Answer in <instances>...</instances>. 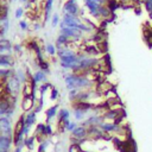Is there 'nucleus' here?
I'll list each match as a JSON object with an SVG mask.
<instances>
[{"label":"nucleus","mask_w":152,"mask_h":152,"mask_svg":"<svg viewBox=\"0 0 152 152\" xmlns=\"http://www.w3.org/2000/svg\"><path fill=\"white\" fill-rule=\"evenodd\" d=\"M104 122V117L102 115H97V114H93V115H89L83 122L82 125L84 127L89 129V127H94V126H100Z\"/></svg>","instance_id":"obj_8"},{"label":"nucleus","mask_w":152,"mask_h":152,"mask_svg":"<svg viewBox=\"0 0 152 152\" xmlns=\"http://www.w3.org/2000/svg\"><path fill=\"white\" fill-rule=\"evenodd\" d=\"M117 1H118L119 4H121V5H124V4H127V3H130L131 0H117Z\"/></svg>","instance_id":"obj_41"},{"label":"nucleus","mask_w":152,"mask_h":152,"mask_svg":"<svg viewBox=\"0 0 152 152\" xmlns=\"http://www.w3.org/2000/svg\"><path fill=\"white\" fill-rule=\"evenodd\" d=\"M53 86L50 84L49 82H46V83H41V86H39V88H38V91H39V94L42 95V96H44V94H45V92L48 91V89H53Z\"/></svg>","instance_id":"obj_26"},{"label":"nucleus","mask_w":152,"mask_h":152,"mask_svg":"<svg viewBox=\"0 0 152 152\" xmlns=\"http://www.w3.org/2000/svg\"><path fill=\"white\" fill-rule=\"evenodd\" d=\"M36 120H37V114L31 111V112H28L25 113V126H29V127H32V126L36 124Z\"/></svg>","instance_id":"obj_22"},{"label":"nucleus","mask_w":152,"mask_h":152,"mask_svg":"<svg viewBox=\"0 0 152 152\" xmlns=\"http://www.w3.org/2000/svg\"><path fill=\"white\" fill-rule=\"evenodd\" d=\"M49 140H43L41 144H39V147H38V152H45V149L46 146L49 145Z\"/></svg>","instance_id":"obj_35"},{"label":"nucleus","mask_w":152,"mask_h":152,"mask_svg":"<svg viewBox=\"0 0 152 152\" xmlns=\"http://www.w3.org/2000/svg\"><path fill=\"white\" fill-rule=\"evenodd\" d=\"M16 76H17L18 80H19L23 84L26 83V82H29L28 74H26V71H25L24 69H17V70H16Z\"/></svg>","instance_id":"obj_24"},{"label":"nucleus","mask_w":152,"mask_h":152,"mask_svg":"<svg viewBox=\"0 0 152 152\" xmlns=\"http://www.w3.org/2000/svg\"><path fill=\"white\" fill-rule=\"evenodd\" d=\"M70 44H73V42L70 41V38L67 37L66 35L63 33H59L56 38V42H55V45L57 49L59 48H63V46H70Z\"/></svg>","instance_id":"obj_18"},{"label":"nucleus","mask_w":152,"mask_h":152,"mask_svg":"<svg viewBox=\"0 0 152 152\" xmlns=\"http://www.w3.org/2000/svg\"><path fill=\"white\" fill-rule=\"evenodd\" d=\"M62 20L64 21V24L69 28L77 29L82 31L83 33H92L94 35V26L92 24H88L84 21L82 17H75V16H69V15H62Z\"/></svg>","instance_id":"obj_2"},{"label":"nucleus","mask_w":152,"mask_h":152,"mask_svg":"<svg viewBox=\"0 0 152 152\" xmlns=\"http://www.w3.org/2000/svg\"><path fill=\"white\" fill-rule=\"evenodd\" d=\"M71 135H73V139H75V140H84V139L88 137V129L84 127L83 125L81 126H77L73 132H71Z\"/></svg>","instance_id":"obj_10"},{"label":"nucleus","mask_w":152,"mask_h":152,"mask_svg":"<svg viewBox=\"0 0 152 152\" xmlns=\"http://www.w3.org/2000/svg\"><path fill=\"white\" fill-rule=\"evenodd\" d=\"M144 3V7L146 10L147 13H151L152 12V0H143Z\"/></svg>","instance_id":"obj_30"},{"label":"nucleus","mask_w":152,"mask_h":152,"mask_svg":"<svg viewBox=\"0 0 152 152\" xmlns=\"http://www.w3.org/2000/svg\"><path fill=\"white\" fill-rule=\"evenodd\" d=\"M23 16H24V8L23 7H17L16 11H15V18L20 19Z\"/></svg>","instance_id":"obj_33"},{"label":"nucleus","mask_w":152,"mask_h":152,"mask_svg":"<svg viewBox=\"0 0 152 152\" xmlns=\"http://www.w3.org/2000/svg\"><path fill=\"white\" fill-rule=\"evenodd\" d=\"M149 17H150V19H152V12H151V13H149Z\"/></svg>","instance_id":"obj_45"},{"label":"nucleus","mask_w":152,"mask_h":152,"mask_svg":"<svg viewBox=\"0 0 152 152\" xmlns=\"http://www.w3.org/2000/svg\"><path fill=\"white\" fill-rule=\"evenodd\" d=\"M50 23H51V26L53 28H56L57 25H59V23H61V19H59V16L57 15V13H55V15H53V17H51V19H50Z\"/></svg>","instance_id":"obj_29"},{"label":"nucleus","mask_w":152,"mask_h":152,"mask_svg":"<svg viewBox=\"0 0 152 152\" xmlns=\"http://www.w3.org/2000/svg\"><path fill=\"white\" fill-rule=\"evenodd\" d=\"M24 51V48L21 44H13V53L17 55H20Z\"/></svg>","instance_id":"obj_32"},{"label":"nucleus","mask_w":152,"mask_h":152,"mask_svg":"<svg viewBox=\"0 0 152 152\" xmlns=\"http://www.w3.org/2000/svg\"><path fill=\"white\" fill-rule=\"evenodd\" d=\"M45 135H53V127L50 126V124L45 125Z\"/></svg>","instance_id":"obj_38"},{"label":"nucleus","mask_w":152,"mask_h":152,"mask_svg":"<svg viewBox=\"0 0 152 152\" xmlns=\"http://www.w3.org/2000/svg\"><path fill=\"white\" fill-rule=\"evenodd\" d=\"M79 92H80V89H71V91H69L68 99H69L70 102H75V101H76V97H77Z\"/></svg>","instance_id":"obj_28"},{"label":"nucleus","mask_w":152,"mask_h":152,"mask_svg":"<svg viewBox=\"0 0 152 152\" xmlns=\"http://www.w3.org/2000/svg\"><path fill=\"white\" fill-rule=\"evenodd\" d=\"M58 105H54L53 107H50L45 111V115H46V124H50L51 120L58 114Z\"/></svg>","instance_id":"obj_21"},{"label":"nucleus","mask_w":152,"mask_h":152,"mask_svg":"<svg viewBox=\"0 0 152 152\" xmlns=\"http://www.w3.org/2000/svg\"><path fill=\"white\" fill-rule=\"evenodd\" d=\"M11 107H15V106H12V104L10 102V100L7 99V95H5V96H3L1 99H0V118L6 117V114H7L8 109Z\"/></svg>","instance_id":"obj_17"},{"label":"nucleus","mask_w":152,"mask_h":152,"mask_svg":"<svg viewBox=\"0 0 152 152\" xmlns=\"http://www.w3.org/2000/svg\"><path fill=\"white\" fill-rule=\"evenodd\" d=\"M12 1H17V0H12Z\"/></svg>","instance_id":"obj_46"},{"label":"nucleus","mask_w":152,"mask_h":152,"mask_svg":"<svg viewBox=\"0 0 152 152\" xmlns=\"http://www.w3.org/2000/svg\"><path fill=\"white\" fill-rule=\"evenodd\" d=\"M0 134L8 135V137L15 135V131H13V127H12L11 118H7V117L0 118Z\"/></svg>","instance_id":"obj_6"},{"label":"nucleus","mask_w":152,"mask_h":152,"mask_svg":"<svg viewBox=\"0 0 152 152\" xmlns=\"http://www.w3.org/2000/svg\"><path fill=\"white\" fill-rule=\"evenodd\" d=\"M84 73H80V74H76V73H71L64 76V82H66V87L68 91L71 89H93L95 87V81L92 80L88 74Z\"/></svg>","instance_id":"obj_1"},{"label":"nucleus","mask_w":152,"mask_h":152,"mask_svg":"<svg viewBox=\"0 0 152 152\" xmlns=\"http://www.w3.org/2000/svg\"><path fill=\"white\" fill-rule=\"evenodd\" d=\"M82 1L84 3V8L94 19H101V7H102V5H99L92 1H84V0H82Z\"/></svg>","instance_id":"obj_7"},{"label":"nucleus","mask_w":152,"mask_h":152,"mask_svg":"<svg viewBox=\"0 0 152 152\" xmlns=\"http://www.w3.org/2000/svg\"><path fill=\"white\" fill-rule=\"evenodd\" d=\"M29 152H30V151H29Z\"/></svg>","instance_id":"obj_48"},{"label":"nucleus","mask_w":152,"mask_h":152,"mask_svg":"<svg viewBox=\"0 0 152 152\" xmlns=\"http://www.w3.org/2000/svg\"><path fill=\"white\" fill-rule=\"evenodd\" d=\"M12 144H13V137L0 134V151L8 152L10 149L12 147Z\"/></svg>","instance_id":"obj_13"},{"label":"nucleus","mask_w":152,"mask_h":152,"mask_svg":"<svg viewBox=\"0 0 152 152\" xmlns=\"http://www.w3.org/2000/svg\"><path fill=\"white\" fill-rule=\"evenodd\" d=\"M20 1H21V3H24V4H26V3L29 1V0H20Z\"/></svg>","instance_id":"obj_44"},{"label":"nucleus","mask_w":152,"mask_h":152,"mask_svg":"<svg viewBox=\"0 0 152 152\" xmlns=\"http://www.w3.org/2000/svg\"><path fill=\"white\" fill-rule=\"evenodd\" d=\"M30 80H33L37 84H38V83H46V82H48V74H46L45 71H43V70L38 69L36 73H33V76H32ZM30 80H29V81H30Z\"/></svg>","instance_id":"obj_19"},{"label":"nucleus","mask_w":152,"mask_h":152,"mask_svg":"<svg viewBox=\"0 0 152 152\" xmlns=\"http://www.w3.org/2000/svg\"><path fill=\"white\" fill-rule=\"evenodd\" d=\"M68 152H81L80 145H79V144H71V146L69 147V151H68Z\"/></svg>","instance_id":"obj_37"},{"label":"nucleus","mask_w":152,"mask_h":152,"mask_svg":"<svg viewBox=\"0 0 152 152\" xmlns=\"http://www.w3.org/2000/svg\"><path fill=\"white\" fill-rule=\"evenodd\" d=\"M76 54H79V53L76 51L75 49H73L71 46H63V48L57 49V57H58V59L66 58V57H69V56L76 55Z\"/></svg>","instance_id":"obj_15"},{"label":"nucleus","mask_w":152,"mask_h":152,"mask_svg":"<svg viewBox=\"0 0 152 152\" xmlns=\"http://www.w3.org/2000/svg\"><path fill=\"white\" fill-rule=\"evenodd\" d=\"M131 1H132L133 4H139V3H140V0H131Z\"/></svg>","instance_id":"obj_43"},{"label":"nucleus","mask_w":152,"mask_h":152,"mask_svg":"<svg viewBox=\"0 0 152 152\" xmlns=\"http://www.w3.org/2000/svg\"><path fill=\"white\" fill-rule=\"evenodd\" d=\"M53 5H54V0H45V4H44V23L49 21L53 17L51 16Z\"/></svg>","instance_id":"obj_20"},{"label":"nucleus","mask_w":152,"mask_h":152,"mask_svg":"<svg viewBox=\"0 0 152 152\" xmlns=\"http://www.w3.org/2000/svg\"><path fill=\"white\" fill-rule=\"evenodd\" d=\"M19 28H20L21 31H28V30H29V24H28V21L20 20V21H19Z\"/></svg>","instance_id":"obj_36"},{"label":"nucleus","mask_w":152,"mask_h":152,"mask_svg":"<svg viewBox=\"0 0 152 152\" xmlns=\"http://www.w3.org/2000/svg\"><path fill=\"white\" fill-rule=\"evenodd\" d=\"M57 117H58V121L59 124L63 125V127H67V125L70 122L69 118H70V111L67 109V108H61L58 111V114H57Z\"/></svg>","instance_id":"obj_14"},{"label":"nucleus","mask_w":152,"mask_h":152,"mask_svg":"<svg viewBox=\"0 0 152 152\" xmlns=\"http://www.w3.org/2000/svg\"><path fill=\"white\" fill-rule=\"evenodd\" d=\"M36 101H37V97H33V96H23V99H21V109L24 112H26V113L33 111L35 106L37 105Z\"/></svg>","instance_id":"obj_9"},{"label":"nucleus","mask_w":152,"mask_h":152,"mask_svg":"<svg viewBox=\"0 0 152 152\" xmlns=\"http://www.w3.org/2000/svg\"><path fill=\"white\" fill-rule=\"evenodd\" d=\"M58 95H59L58 91L56 89V88H53L51 92H50V100H51V101H56L58 99Z\"/></svg>","instance_id":"obj_31"},{"label":"nucleus","mask_w":152,"mask_h":152,"mask_svg":"<svg viewBox=\"0 0 152 152\" xmlns=\"http://www.w3.org/2000/svg\"><path fill=\"white\" fill-rule=\"evenodd\" d=\"M13 54V44H12L7 38L1 37L0 39V55Z\"/></svg>","instance_id":"obj_11"},{"label":"nucleus","mask_w":152,"mask_h":152,"mask_svg":"<svg viewBox=\"0 0 152 152\" xmlns=\"http://www.w3.org/2000/svg\"><path fill=\"white\" fill-rule=\"evenodd\" d=\"M62 12L63 15L80 17L82 13V10L80 8V5L77 4V0H67L62 7Z\"/></svg>","instance_id":"obj_4"},{"label":"nucleus","mask_w":152,"mask_h":152,"mask_svg":"<svg viewBox=\"0 0 152 152\" xmlns=\"http://www.w3.org/2000/svg\"><path fill=\"white\" fill-rule=\"evenodd\" d=\"M76 127H77V124H76V121H70L68 125H67V127H66V131H69V132H73Z\"/></svg>","instance_id":"obj_34"},{"label":"nucleus","mask_w":152,"mask_h":152,"mask_svg":"<svg viewBox=\"0 0 152 152\" xmlns=\"http://www.w3.org/2000/svg\"><path fill=\"white\" fill-rule=\"evenodd\" d=\"M32 29H33V31H39V30L42 29V24L37 23V21L33 23V28H32Z\"/></svg>","instance_id":"obj_39"},{"label":"nucleus","mask_w":152,"mask_h":152,"mask_svg":"<svg viewBox=\"0 0 152 152\" xmlns=\"http://www.w3.org/2000/svg\"><path fill=\"white\" fill-rule=\"evenodd\" d=\"M4 92L6 93V95L15 97H18V95L23 92V83L18 80L16 74L4 82Z\"/></svg>","instance_id":"obj_3"},{"label":"nucleus","mask_w":152,"mask_h":152,"mask_svg":"<svg viewBox=\"0 0 152 152\" xmlns=\"http://www.w3.org/2000/svg\"><path fill=\"white\" fill-rule=\"evenodd\" d=\"M35 140H36V137H26L25 138V146H26L29 150H33Z\"/></svg>","instance_id":"obj_27"},{"label":"nucleus","mask_w":152,"mask_h":152,"mask_svg":"<svg viewBox=\"0 0 152 152\" xmlns=\"http://www.w3.org/2000/svg\"><path fill=\"white\" fill-rule=\"evenodd\" d=\"M42 109H43V106H41V105H38V104H37V105L35 106V108H33V112H35L36 114H38Z\"/></svg>","instance_id":"obj_40"},{"label":"nucleus","mask_w":152,"mask_h":152,"mask_svg":"<svg viewBox=\"0 0 152 152\" xmlns=\"http://www.w3.org/2000/svg\"><path fill=\"white\" fill-rule=\"evenodd\" d=\"M0 152H6V151H0Z\"/></svg>","instance_id":"obj_47"},{"label":"nucleus","mask_w":152,"mask_h":152,"mask_svg":"<svg viewBox=\"0 0 152 152\" xmlns=\"http://www.w3.org/2000/svg\"><path fill=\"white\" fill-rule=\"evenodd\" d=\"M13 67H15L13 54L0 55V68H13Z\"/></svg>","instance_id":"obj_12"},{"label":"nucleus","mask_w":152,"mask_h":152,"mask_svg":"<svg viewBox=\"0 0 152 152\" xmlns=\"http://www.w3.org/2000/svg\"><path fill=\"white\" fill-rule=\"evenodd\" d=\"M45 51H46V54H48L50 57L57 56V48H56V45L53 44V43L45 44Z\"/></svg>","instance_id":"obj_25"},{"label":"nucleus","mask_w":152,"mask_h":152,"mask_svg":"<svg viewBox=\"0 0 152 152\" xmlns=\"http://www.w3.org/2000/svg\"><path fill=\"white\" fill-rule=\"evenodd\" d=\"M99 127L105 133H113V132H119L121 130L120 125L115 122H102Z\"/></svg>","instance_id":"obj_16"},{"label":"nucleus","mask_w":152,"mask_h":152,"mask_svg":"<svg viewBox=\"0 0 152 152\" xmlns=\"http://www.w3.org/2000/svg\"><path fill=\"white\" fill-rule=\"evenodd\" d=\"M59 32L66 35L67 37L70 38V41L73 43H76V42H80V41H83L84 39V33L77 29H74V28H69V26H66L59 29Z\"/></svg>","instance_id":"obj_5"},{"label":"nucleus","mask_w":152,"mask_h":152,"mask_svg":"<svg viewBox=\"0 0 152 152\" xmlns=\"http://www.w3.org/2000/svg\"><path fill=\"white\" fill-rule=\"evenodd\" d=\"M88 113H89V111L81 109V108H74V112H73L75 120H77V121H83Z\"/></svg>","instance_id":"obj_23"},{"label":"nucleus","mask_w":152,"mask_h":152,"mask_svg":"<svg viewBox=\"0 0 152 152\" xmlns=\"http://www.w3.org/2000/svg\"><path fill=\"white\" fill-rule=\"evenodd\" d=\"M21 149H23V147H20V146H16L15 152H21Z\"/></svg>","instance_id":"obj_42"}]
</instances>
